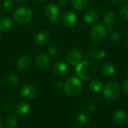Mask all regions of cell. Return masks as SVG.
<instances>
[{
    "mask_svg": "<svg viewBox=\"0 0 128 128\" xmlns=\"http://www.w3.org/2000/svg\"><path fill=\"white\" fill-rule=\"evenodd\" d=\"M76 74L79 79H81L84 81H88L92 80L96 74L97 69L95 65L88 62V61H82L80 62L77 65H76Z\"/></svg>",
    "mask_w": 128,
    "mask_h": 128,
    "instance_id": "obj_1",
    "label": "cell"
},
{
    "mask_svg": "<svg viewBox=\"0 0 128 128\" xmlns=\"http://www.w3.org/2000/svg\"><path fill=\"white\" fill-rule=\"evenodd\" d=\"M64 89L69 97H76L79 95L82 89V84L80 79L76 76H70L64 82Z\"/></svg>",
    "mask_w": 128,
    "mask_h": 128,
    "instance_id": "obj_2",
    "label": "cell"
},
{
    "mask_svg": "<svg viewBox=\"0 0 128 128\" xmlns=\"http://www.w3.org/2000/svg\"><path fill=\"white\" fill-rule=\"evenodd\" d=\"M13 18L16 23L20 25H26L33 18V12L28 8H20L14 10Z\"/></svg>",
    "mask_w": 128,
    "mask_h": 128,
    "instance_id": "obj_3",
    "label": "cell"
},
{
    "mask_svg": "<svg viewBox=\"0 0 128 128\" xmlns=\"http://www.w3.org/2000/svg\"><path fill=\"white\" fill-rule=\"evenodd\" d=\"M122 92L120 86L117 82H108L103 88V95L108 100H116Z\"/></svg>",
    "mask_w": 128,
    "mask_h": 128,
    "instance_id": "obj_4",
    "label": "cell"
},
{
    "mask_svg": "<svg viewBox=\"0 0 128 128\" xmlns=\"http://www.w3.org/2000/svg\"><path fill=\"white\" fill-rule=\"evenodd\" d=\"M44 12L52 24L56 25L58 22L60 11H59V8L56 4L49 3L46 4L44 8Z\"/></svg>",
    "mask_w": 128,
    "mask_h": 128,
    "instance_id": "obj_5",
    "label": "cell"
},
{
    "mask_svg": "<svg viewBox=\"0 0 128 128\" xmlns=\"http://www.w3.org/2000/svg\"><path fill=\"white\" fill-rule=\"evenodd\" d=\"M107 35L106 28L102 24L94 26L90 31V38L92 41L100 43L103 41Z\"/></svg>",
    "mask_w": 128,
    "mask_h": 128,
    "instance_id": "obj_6",
    "label": "cell"
},
{
    "mask_svg": "<svg viewBox=\"0 0 128 128\" xmlns=\"http://www.w3.org/2000/svg\"><path fill=\"white\" fill-rule=\"evenodd\" d=\"M67 61L71 65H77L80 62H82V52L76 48H73L67 54Z\"/></svg>",
    "mask_w": 128,
    "mask_h": 128,
    "instance_id": "obj_7",
    "label": "cell"
},
{
    "mask_svg": "<svg viewBox=\"0 0 128 128\" xmlns=\"http://www.w3.org/2000/svg\"><path fill=\"white\" fill-rule=\"evenodd\" d=\"M62 22L67 27H73L76 25L78 22V17L76 14L72 11H65L62 15Z\"/></svg>",
    "mask_w": 128,
    "mask_h": 128,
    "instance_id": "obj_8",
    "label": "cell"
},
{
    "mask_svg": "<svg viewBox=\"0 0 128 128\" xmlns=\"http://www.w3.org/2000/svg\"><path fill=\"white\" fill-rule=\"evenodd\" d=\"M53 73L59 77H64L69 73V68L68 64L63 61H57L53 64Z\"/></svg>",
    "mask_w": 128,
    "mask_h": 128,
    "instance_id": "obj_9",
    "label": "cell"
},
{
    "mask_svg": "<svg viewBox=\"0 0 128 128\" xmlns=\"http://www.w3.org/2000/svg\"><path fill=\"white\" fill-rule=\"evenodd\" d=\"M21 95L28 100L34 99L38 94L37 89L35 87L31 84H26L21 88Z\"/></svg>",
    "mask_w": 128,
    "mask_h": 128,
    "instance_id": "obj_10",
    "label": "cell"
},
{
    "mask_svg": "<svg viewBox=\"0 0 128 128\" xmlns=\"http://www.w3.org/2000/svg\"><path fill=\"white\" fill-rule=\"evenodd\" d=\"M99 19V13L95 9H89L84 15V21L88 25L94 24Z\"/></svg>",
    "mask_w": 128,
    "mask_h": 128,
    "instance_id": "obj_11",
    "label": "cell"
},
{
    "mask_svg": "<svg viewBox=\"0 0 128 128\" xmlns=\"http://www.w3.org/2000/svg\"><path fill=\"white\" fill-rule=\"evenodd\" d=\"M31 66V58L27 56H20L16 61V68L20 71H26Z\"/></svg>",
    "mask_w": 128,
    "mask_h": 128,
    "instance_id": "obj_12",
    "label": "cell"
},
{
    "mask_svg": "<svg viewBox=\"0 0 128 128\" xmlns=\"http://www.w3.org/2000/svg\"><path fill=\"white\" fill-rule=\"evenodd\" d=\"M113 121L116 124L120 126L126 124L128 122V113L123 110H118L113 116Z\"/></svg>",
    "mask_w": 128,
    "mask_h": 128,
    "instance_id": "obj_13",
    "label": "cell"
},
{
    "mask_svg": "<svg viewBox=\"0 0 128 128\" xmlns=\"http://www.w3.org/2000/svg\"><path fill=\"white\" fill-rule=\"evenodd\" d=\"M49 40V33L46 30H40L34 36V42L39 46L44 45Z\"/></svg>",
    "mask_w": 128,
    "mask_h": 128,
    "instance_id": "obj_14",
    "label": "cell"
},
{
    "mask_svg": "<svg viewBox=\"0 0 128 128\" xmlns=\"http://www.w3.org/2000/svg\"><path fill=\"white\" fill-rule=\"evenodd\" d=\"M106 55V53L105 50H104L103 49H98L96 47H93V48L90 49L88 54V57L93 60L103 59L104 58H105Z\"/></svg>",
    "mask_w": 128,
    "mask_h": 128,
    "instance_id": "obj_15",
    "label": "cell"
},
{
    "mask_svg": "<svg viewBox=\"0 0 128 128\" xmlns=\"http://www.w3.org/2000/svg\"><path fill=\"white\" fill-rule=\"evenodd\" d=\"M35 62L39 68L44 69L50 66V59L47 55H46L44 53H40L37 56V57L35 58Z\"/></svg>",
    "mask_w": 128,
    "mask_h": 128,
    "instance_id": "obj_16",
    "label": "cell"
},
{
    "mask_svg": "<svg viewBox=\"0 0 128 128\" xmlns=\"http://www.w3.org/2000/svg\"><path fill=\"white\" fill-rule=\"evenodd\" d=\"M31 107L26 102H20L15 106V111L20 116H26L30 112Z\"/></svg>",
    "mask_w": 128,
    "mask_h": 128,
    "instance_id": "obj_17",
    "label": "cell"
},
{
    "mask_svg": "<svg viewBox=\"0 0 128 128\" xmlns=\"http://www.w3.org/2000/svg\"><path fill=\"white\" fill-rule=\"evenodd\" d=\"M100 70L102 74L106 77H111L116 74L115 67L109 62L104 63L101 66Z\"/></svg>",
    "mask_w": 128,
    "mask_h": 128,
    "instance_id": "obj_18",
    "label": "cell"
},
{
    "mask_svg": "<svg viewBox=\"0 0 128 128\" xmlns=\"http://www.w3.org/2000/svg\"><path fill=\"white\" fill-rule=\"evenodd\" d=\"M116 19V16L114 14V12L107 11L104 16V22L105 23V25L109 26L110 30H112L113 24L115 23Z\"/></svg>",
    "mask_w": 128,
    "mask_h": 128,
    "instance_id": "obj_19",
    "label": "cell"
},
{
    "mask_svg": "<svg viewBox=\"0 0 128 128\" xmlns=\"http://www.w3.org/2000/svg\"><path fill=\"white\" fill-rule=\"evenodd\" d=\"M12 26V21L8 16H2L0 18V31L7 32Z\"/></svg>",
    "mask_w": 128,
    "mask_h": 128,
    "instance_id": "obj_20",
    "label": "cell"
},
{
    "mask_svg": "<svg viewBox=\"0 0 128 128\" xmlns=\"http://www.w3.org/2000/svg\"><path fill=\"white\" fill-rule=\"evenodd\" d=\"M76 123L81 128L87 126L89 123L88 116L85 112H80L76 117Z\"/></svg>",
    "mask_w": 128,
    "mask_h": 128,
    "instance_id": "obj_21",
    "label": "cell"
},
{
    "mask_svg": "<svg viewBox=\"0 0 128 128\" xmlns=\"http://www.w3.org/2000/svg\"><path fill=\"white\" fill-rule=\"evenodd\" d=\"M102 88H103V82L98 80H94L92 81L91 83L89 84V88L94 93L99 92L102 89Z\"/></svg>",
    "mask_w": 128,
    "mask_h": 128,
    "instance_id": "obj_22",
    "label": "cell"
},
{
    "mask_svg": "<svg viewBox=\"0 0 128 128\" xmlns=\"http://www.w3.org/2000/svg\"><path fill=\"white\" fill-rule=\"evenodd\" d=\"M71 2L74 8L77 10H81L87 6L88 0H72Z\"/></svg>",
    "mask_w": 128,
    "mask_h": 128,
    "instance_id": "obj_23",
    "label": "cell"
},
{
    "mask_svg": "<svg viewBox=\"0 0 128 128\" xmlns=\"http://www.w3.org/2000/svg\"><path fill=\"white\" fill-rule=\"evenodd\" d=\"M17 124L16 118L13 116H8L5 119V125L8 128H15Z\"/></svg>",
    "mask_w": 128,
    "mask_h": 128,
    "instance_id": "obj_24",
    "label": "cell"
},
{
    "mask_svg": "<svg viewBox=\"0 0 128 128\" xmlns=\"http://www.w3.org/2000/svg\"><path fill=\"white\" fill-rule=\"evenodd\" d=\"M7 82L10 86L16 87L19 84V77L16 74H10L7 78Z\"/></svg>",
    "mask_w": 128,
    "mask_h": 128,
    "instance_id": "obj_25",
    "label": "cell"
},
{
    "mask_svg": "<svg viewBox=\"0 0 128 128\" xmlns=\"http://www.w3.org/2000/svg\"><path fill=\"white\" fill-rule=\"evenodd\" d=\"M48 53L52 57H56L59 53V48L56 44H50L48 47Z\"/></svg>",
    "mask_w": 128,
    "mask_h": 128,
    "instance_id": "obj_26",
    "label": "cell"
},
{
    "mask_svg": "<svg viewBox=\"0 0 128 128\" xmlns=\"http://www.w3.org/2000/svg\"><path fill=\"white\" fill-rule=\"evenodd\" d=\"M3 8L4 10H6L7 12H10L11 11V10L14 8V3L10 1V0H5L3 2Z\"/></svg>",
    "mask_w": 128,
    "mask_h": 128,
    "instance_id": "obj_27",
    "label": "cell"
},
{
    "mask_svg": "<svg viewBox=\"0 0 128 128\" xmlns=\"http://www.w3.org/2000/svg\"><path fill=\"white\" fill-rule=\"evenodd\" d=\"M120 15L123 19L128 20V4H126L120 10Z\"/></svg>",
    "mask_w": 128,
    "mask_h": 128,
    "instance_id": "obj_28",
    "label": "cell"
},
{
    "mask_svg": "<svg viewBox=\"0 0 128 128\" xmlns=\"http://www.w3.org/2000/svg\"><path fill=\"white\" fill-rule=\"evenodd\" d=\"M110 31H111V32H110V38L112 40H118L120 39V37H121L120 33L118 32L113 31V29H112Z\"/></svg>",
    "mask_w": 128,
    "mask_h": 128,
    "instance_id": "obj_29",
    "label": "cell"
},
{
    "mask_svg": "<svg viewBox=\"0 0 128 128\" xmlns=\"http://www.w3.org/2000/svg\"><path fill=\"white\" fill-rule=\"evenodd\" d=\"M87 109H88V110L89 112H94V111H95L96 109H97V105H96L95 103L91 102V103L88 105Z\"/></svg>",
    "mask_w": 128,
    "mask_h": 128,
    "instance_id": "obj_30",
    "label": "cell"
},
{
    "mask_svg": "<svg viewBox=\"0 0 128 128\" xmlns=\"http://www.w3.org/2000/svg\"><path fill=\"white\" fill-rule=\"evenodd\" d=\"M64 83H63V82L61 81V80L57 81L56 83V88L57 89H58V90L63 89V88H64Z\"/></svg>",
    "mask_w": 128,
    "mask_h": 128,
    "instance_id": "obj_31",
    "label": "cell"
},
{
    "mask_svg": "<svg viewBox=\"0 0 128 128\" xmlns=\"http://www.w3.org/2000/svg\"><path fill=\"white\" fill-rule=\"evenodd\" d=\"M122 87H123V90H124V92L126 94H128V78L124 80V83H123Z\"/></svg>",
    "mask_w": 128,
    "mask_h": 128,
    "instance_id": "obj_32",
    "label": "cell"
},
{
    "mask_svg": "<svg viewBox=\"0 0 128 128\" xmlns=\"http://www.w3.org/2000/svg\"><path fill=\"white\" fill-rule=\"evenodd\" d=\"M68 0H58V4L62 8H65L68 5Z\"/></svg>",
    "mask_w": 128,
    "mask_h": 128,
    "instance_id": "obj_33",
    "label": "cell"
},
{
    "mask_svg": "<svg viewBox=\"0 0 128 128\" xmlns=\"http://www.w3.org/2000/svg\"><path fill=\"white\" fill-rule=\"evenodd\" d=\"M2 109L4 110H6V111H10L11 110V106L10 104H4L2 106Z\"/></svg>",
    "mask_w": 128,
    "mask_h": 128,
    "instance_id": "obj_34",
    "label": "cell"
},
{
    "mask_svg": "<svg viewBox=\"0 0 128 128\" xmlns=\"http://www.w3.org/2000/svg\"><path fill=\"white\" fill-rule=\"evenodd\" d=\"M124 0H112V2L115 4H121L124 2Z\"/></svg>",
    "mask_w": 128,
    "mask_h": 128,
    "instance_id": "obj_35",
    "label": "cell"
},
{
    "mask_svg": "<svg viewBox=\"0 0 128 128\" xmlns=\"http://www.w3.org/2000/svg\"><path fill=\"white\" fill-rule=\"evenodd\" d=\"M16 2H17V3H23V2H25L26 0H14Z\"/></svg>",
    "mask_w": 128,
    "mask_h": 128,
    "instance_id": "obj_36",
    "label": "cell"
},
{
    "mask_svg": "<svg viewBox=\"0 0 128 128\" xmlns=\"http://www.w3.org/2000/svg\"><path fill=\"white\" fill-rule=\"evenodd\" d=\"M0 128H3V124H2V122L0 119Z\"/></svg>",
    "mask_w": 128,
    "mask_h": 128,
    "instance_id": "obj_37",
    "label": "cell"
},
{
    "mask_svg": "<svg viewBox=\"0 0 128 128\" xmlns=\"http://www.w3.org/2000/svg\"><path fill=\"white\" fill-rule=\"evenodd\" d=\"M2 32H0V41L2 40Z\"/></svg>",
    "mask_w": 128,
    "mask_h": 128,
    "instance_id": "obj_38",
    "label": "cell"
},
{
    "mask_svg": "<svg viewBox=\"0 0 128 128\" xmlns=\"http://www.w3.org/2000/svg\"><path fill=\"white\" fill-rule=\"evenodd\" d=\"M126 42H127V44H128V34L127 35V38H126Z\"/></svg>",
    "mask_w": 128,
    "mask_h": 128,
    "instance_id": "obj_39",
    "label": "cell"
},
{
    "mask_svg": "<svg viewBox=\"0 0 128 128\" xmlns=\"http://www.w3.org/2000/svg\"><path fill=\"white\" fill-rule=\"evenodd\" d=\"M35 1H38V2H43V1H45V0H35Z\"/></svg>",
    "mask_w": 128,
    "mask_h": 128,
    "instance_id": "obj_40",
    "label": "cell"
},
{
    "mask_svg": "<svg viewBox=\"0 0 128 128\" xmlns=\"http://www.w3.org/2000/svg\"><path fill=\"white\" fill-rule=\"evenodd\" d=\"M72 128V127H71V128Z\"/></svg>",
    "mask_w": 128,
    "mask_h": 128,
    "instance_id": "obj_41",
    "label": "cell"
}]
</instances>
